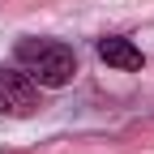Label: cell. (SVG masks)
<instances>
[{"label":"cell","mask_w":154,"mask_h":154,"mask_svg":"<svg viewBox=\"0 0 154 154\" xmlns=\"http://www.w3.org/2000/svg\"><path fill=\"white\" fill-rule=\"evenodd\" d=\"M13 56H17V69L38 90H60L77 77V56L60 38H22Z\"/></svg>","instance_id":"6da1fadb"},{"label":"cell","mask_w":154,"mask_h":154,"mask_svg":"<svg viewBox=\"0 0 154 154\" xmlns=\"http://www.w3.org/2000/svg\"><path fill=\"white\" fill-rule=\"evenodd\" d=\"M38 111V86L22 69H0V116H30Z\"/></svg>","instance_id":"7a4b0ae2"},{"label":"cell","mask_w":154,"mask_h":154,"mask_svg":"<svg viewBox=\"0 0 154 154\" xmlns=\"http://www.w3.org/2000/svg\"><path fill=\"white\" fill-rule=\"evenodd\" d=\"M99 60H103L107 69L137 73V69L146 64V56H141V47L133 43V38H124V34H107V38H99Z\"/></svg>","instance_id":"3957f363"}]
</instances>
